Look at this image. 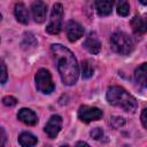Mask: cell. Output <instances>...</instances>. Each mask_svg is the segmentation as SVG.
Here are the masks:
<instances>
[{
  "label": "cell",
  "mask_w": 147,
  "mask_h": 147,
  "mask_svg": "<svg viewBox=\"0 0 147 147\" xmlns=\"http://www.w3.org/2000/svg\"><path fill=\"white\" fill-rule=\"evenodd\" d=\"M52 53L57 63V70L63 84L74 85L79 76V67L75 55L67 47L54 44L52 45Z\"/></svg>",
  "instance_id": "6da1fadb"
},
{
  "label": "cell",
  "mask_w": 147,
  "mask_h": 147,
  "mask_svg": "<svg viewBox=\"0 0 147 147\" xmlns=\"http://www.w3.org/2000/svg\"><path fill=\"white\" fill-rule=\"evenodd\" d=\"M107 101L115 107H118L127 113H133L137 109V100L122 86H110L107 90Z\"/></svg>",
  "instance_id": "7a4b0ae2"
},
{
  "label": "cell",
  "mask_w": 147,
  "mask_h": 147,
  "mask_svg": "<svg viewBox=\"0 0 147 147\" xmlns=\"http://www.w3.org/2000/svg\"><path fill=\"white\" fill-rule=\"evenodd\" d=\"M111 49L121 55H129L133 51L132 39L124 32H115L110 37Z\"/></svg>",
  "instance_id": "3957f363"
},
{
  "label": "cell",
  "mask_w": 147,
  "mask_h": 147,
  "mask_svg": "<svg viewBox=\"0 0 147 147\" xmlns=\"http://www.w3.org/2000/svg\"><path fill=\"white\" fill-rule=\"evenodd\" d=\"M34 82L37 90L44 94H49L55 88L52 76L47 69H39L34 76Z\"/></svg>",
  "instance_id": "277c9868"
},
{
  "label": "cell",
  "mask_w": 147,
  "mask_h": 147,
  "mask_svg": "<svg viewBox=\"0 0 147 147\" xmlns=\"http://www.w3.org/2000/svg\"><path fill=\"white\" fill-rule=\"evenodd\" d=\"M62 18H63V7L61 3H55L53 6L49 23L46 26V31L51 34H57L62 28Z\"/></svg>",
  "instance_id": "5b68a950"
},
{
  "label": "cell",
  "mask_w": 147,
  "mask_h": 147,
  "mask_svg": "<svg viewBox=\"0 0 147 147\" xmlns=\"http://www.w3.org/2000/svg\"><path fill=\"white\" fill-rule=\"evenodd\" d=\"M78 117L80 121L85 123H90L92 121H98L102 117V110H100L96 107L91 106H80L78 109Z\"/></svg>",
  "instance_id": "8992f818"
},
{
  "label": "cell",
  "mask_w": 147,
  "mask_h": 147,
  "mask_svg": "<svg viewBox=\"0 0 147 147\" xmlns=\"http://www.w3.org/2000/svg\"><path fill=\"white\" fill-rule=\"evenodd\" d=\"M61 126H62V118L61 116L59 115H53L49 117L48 122L46 123L44 130L46 132V134L49 137V138H55L57 136V133L60 132L61 130Z\"/></svg>",
  "instance_id": "52a82bcc"
},
{
  "label": "cell",
  "mask_w": 147,
  "mask_h": 147,
  "mask_svg": "<svg viewBox=\"0 0 147 147\" xmlns=\"http://www.w3.org/2000/svg\"><path fill=\"white\" fill-rule=\"evenodd\" d=\"M65 32H67V37L68 39L74 42L77 41L78 39H80L84 34V28L76 21H69L65 28Z\"/></svg>",
  "instance_id": "ba28073f"
},
{
  "label": "cell",
  "mask_w": 147,
  "mask_h": 147,
  "mask_svg": "<svg viewBox=\"0 0 147 147\" xmlns=\"http://www.w3.org/2000/svg\"><path fill=\"white\" fill-rule=\"evenodd\" d=\"M31 11L34 21L37 23H42L46 20L47 15V6L41 0H36L31 5Z\"/></svg>",
  "instance_id": "9c48e42d"
},
{
  "label": "cell",
  "mask_w": 147,
  "mask_h": 147,
  "mask_svg": "<svg viewBox=\"0 0 147 147\" xmlns=\"http://www.w3.org/2000/svg\"><path fill=\"white\" fill-rule=\"evenodd\" d=\"M90 53L92 54H98L101 49V42L98 38V36L94 33V32H91L88 34V37L85 39L84 41V45H83Z\"/></svg>",
  "instance_id": "30bf717a"
},
{
  "label": "cell",
  "mask_w": 147,
  "mask_h": 147,
  "mask_svg": "<svg viewBox=\"0 0 147 147\" xmlns=\"http://www.w3.org/2000/svg\"><path fill=\"white\" fill-rule=\"evenodd\" d=\"M17 118L26 125H36L38 122L37 115L29 108H22L17 113Z\"/></svg>",
  "instance_id": "8fae6325"
},
{
  "label": "cell",
  "mask_w": 147,
  "mask_h": 147,
  "mask_svg": "<svg viewBox=\"0 0 147 147\" xmlns=\"http://www.w3.org/2000/svg\"><path fill=\"white\" fill-rule=\"evenodd\" d=\"M131 28L134 33L142 34L147 32V16H134L131 20Z\"/></svg>",
  "instance_id": "7c38bea8"
},
{
  "label": "cell",
  "mask_w": 147,
  "mask_h": 147,
  "mask_svg": "<svg viewBox=\"0 0 147 147\" xmlns=\"http://www.w3.org/2000/svg\"><path fill=\"white\" fill-rule=\"evenodd\" d=\"M114 0H95V9L99 16H107L111 13Z\"/></svg>",
  "instance_id": "4fadbf2b"
},
{
  "label": "cell",
  "mask_w": 147,
  "mask_h": 147,
  "mask_svg": "<svg viewBox=\"0 0 147 147\" xmlns=\"http://www.w3.org/2000/svg\"><path fill=\"white\" fill-rule=\"evenodd\" d=\"M134 80L141 87H147V63L141 64L134 71Z\"/></svg>",
  "instance_id": "5bb4252c"
},
{
  "label": "cell",
  "mask_w": 147,
  "mask_h": 147,
  "mask_svg": "<svg viewBox=\"0 0 147 147\" xmlns=\"http://www.w3.org/2000/svg\"><path fill=\"white\" fill-rule=\"evenodd\" d=\"M14 13H15L16 20H17L20 23H22V24H28V23H29V11H28L26 7L24 6V3L17 2V3L15 5Z\"/></svg>",
  "instance_id": "9a60e30c"
},
{
  "label": "cell",
  "mask_w": 147,
  "mask_h": 147,
  "mask_svg": "<svg viewBox=\"0 0 147 147\" xmlns=\"http://www.w3.org/2000/svg\"><path fill=\"white\" fill-rule=\"evenodd\" d=\"M18 142L23 147H31L37 144V138L29 132H23L18 137Z\"/></svg>",
  "instance_id": "2e32d148"
},
{
  "label": "cell",
  "mask_w": 147,
  "mask_h": 147,
  "mask_svg": "<svg viewBox=\"0 0 147 147\" xmlns=\"http://www.w3.org/2000/svg\"><path fill=\"white\" fill-rule=\"evenodd\" d=\"M130 13V7L126 0H118L117 2V14L121 16H127Z\"/></svg>",
  "instance_id": "e0dca14e"
},
{
  "label": "cell",
  "mask_w": 147,
  "mask_h": 147,
  "mask_svg": "<svg viewBox=\"0 0 147 147\" xmlns=\"http://www.w3.org/2000/svg\"><path fill=\"white\" fill-rule=\"evenodd\" d=\"M37 45V40L33 37V34L31 33H25L23 37V41H22V46L23 48H30V47H34Z\"/></svg>",
  "instance_id": "ac0fdd59"
},
{
  "label": "cell",
  "mask_w": 147,
  "mask_h": 147,
  "mask_svg": "<svg viewBox=\"0 0 147 147\" xmlns=\"http://www.w3.org/2000/svg\"><path fill=\"white\" fill-rule=\"evenodd\" d=\"M82 72H83V78H90L92 77L93 72H94V69H93V65L88 62V61H84L82 63Z\"/></svg>",
  "instance_id": "d6986e66"
},
{
  "label": "cell",
  "mask_w": 147,
  "mask_h": 147,
  "mask_svg": "<svg viewBox=\"0 0 147 147\" xmlns=\"http://www.w3.org/2000/svg\"><path fill=\"white\" fill-rule=\"evenodd\" d=\"M109 123L114 129H119L125 124V119L123 117H121V116H114V117L110 118Z\"/></svg>",
  "instance_id": "ffe728a7"
},
{
  "label": "cell",
  "mask_w": 147,
  "mask_h": 147,
  "mask_svg": "<svg viewBox=\"0 0 147 147\" xmlns=\"http://www.w3.org/2000/svg\"><path fill=\"white\" fill-rule=\"evenodd\" d=\"M2 103L7 107H14L16 103H17V100L14 98V96H10V95H7L5 98H2Z\"/></svg>",
  "instance_id": "44dd1931"
},
{
  "label": "cell",
  "mask_w": 147,
  "mask_h": 147,
  "mask_svg": "<svg viewBox=\"0 0 147 147\" xmlns=\"http://www.w3.org/2000/svg\"><path fill=\"white\" fill-rule=\"evenodd\" d=\"M90 134H91V137H92L93 139L99 140V139L102 138V136H103V131H102V129H100V127H94V129L90 132Z\"/></svg>",
  "instance_id": "7402d4cb"
},
{
  "label": "cell",
  "mask_w": 147,
  "mask_h": 147,
  "mask_svg": "<svg viewBox=\"0 0 147 147\" xmlns=\"http://www.w3.org/2000/svg\"><path fill=\"white\" fill-rule=\"evenodd\" d=\"M1 69H2V72H1V84L3 85L6 83V80H7V68H6V64H5L3 61L1 63Z\"/></svg>",
  "instance_id": "603a6c76"
},
{
  "label": "cell",
  "mask_w": 147,
  "mask_h": 147,
  "mask_svg": "<svg viewBox=\"0 0 147 147\" xmlns=\"http://www.w3.org/2000/svg\"><path fill=\"white\" fill-rule=\"evenodd\" d=\"M140 118H141V123H142V125L147 129V108H145V109L141 111V116H140Z\"/></svg>",
  "instance_id": "cb8c5ba5"
},
{
  "label": "cell",
  "mask_w": 147,
  "mask_h": 147,
  "mask_svg": "<svg viewBox=\"0 0 147 147\" xmlns=\"http://www.w3.org/2000/svg\"><path fill=\"white\" fill-rule=\"evenodd\" d=\"M0 132H1V141H0V145L3 146L5 142H6V133H5V129L1 127V129H0Z\"/></svg>",
  "instance_id": "d4e9b609"
},
{
  "label": "cell",
  "mask_w": 147,
  "mask_h": 147,
  "mask_svg": "<svg viewBox=\"0 0 147 147\" xmlns=\"http://www.w3.org/2000/svg\"><path fill=\"white\" fill-rule=\"evenodd\" d=\"M77 146H88V144L84 142V141H79V142H77Z\"/></svg>",
  "instance_id": "484cf974"
},
{
  "label": "cell",
  "mask_w": 147,
  "mask_h": 147,
  "mask_svg": "<svg viewBox=\"0 0 147 147\" xmlns=\"http://www.w3.org/2000/svg\"><path fill=\"white\" fill-rule=\"evenodd\" d=\"M139 1H140V3H142V5L147 6V0H139Z\"/></svg>",
  "instance_id": "4316f807"
}]
</instances>
